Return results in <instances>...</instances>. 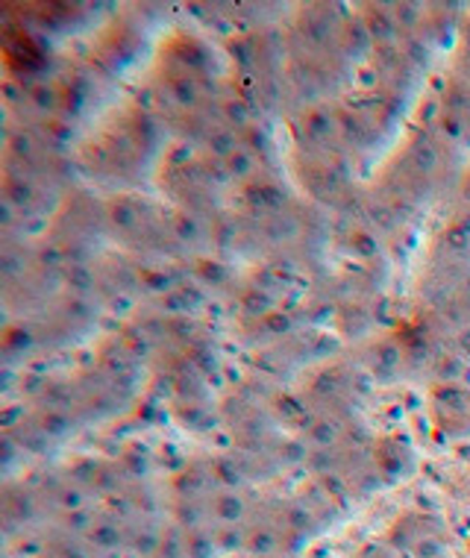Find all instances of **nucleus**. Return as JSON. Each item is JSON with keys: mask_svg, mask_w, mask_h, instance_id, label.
I'll return each instance as SVG.
<instances>
[]
</instances>
